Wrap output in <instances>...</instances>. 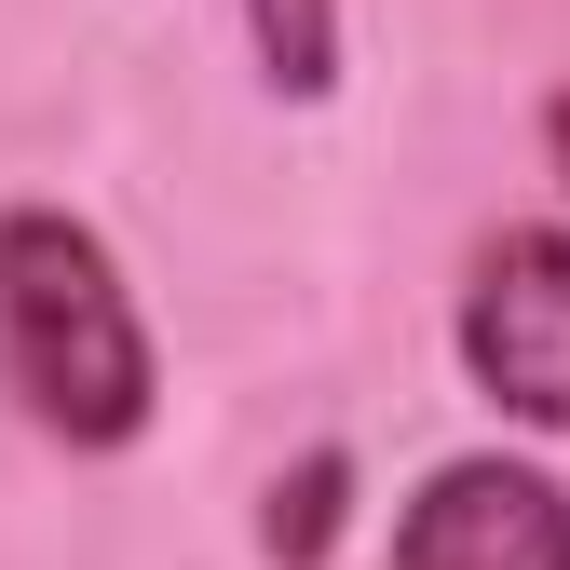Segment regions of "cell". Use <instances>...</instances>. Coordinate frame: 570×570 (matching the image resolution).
<instances>
[{
    "label": "cell",
    "instance_id": "cell-1",
    "mask_svg": "<svg viewBox=\"0 0 570 570\" xmlns=\"http://www.w3.org/2000/svg\"><path fill=\"white\" fill-rule=\"evenodd\" d=\"M0 394L82 462L136 449L164 421L150 313H136L109 232L68 218V204H0Z\"/></svg>",
    "mask_w": 570,
    "mask_h": 570
},
{
    "label": "cell",
    "instance_id": "cell-2",
    "mask_svg": "<svg viewBox=\"0 0 570 570\" xmlns=\"http://www.w3.org/2000/svg\"><path fill=\"white\" fill-rule=\"evenodd\" d=\"M462 381L517 421V435H570V218H517L462 258Z\"/></svg>",
    "mask_w": 570,
    "mask_h": 570
},
{
    "label": "cell",
    "instance_id": "cell-3",
    "mask_svg": "<svg viewBox=\"0 0 570 570\" xmlns=\"http://www.w3.org/2000/svg\"><path fill=\"white\" fill-rule=\"evenodd\" d=\"M394 570H570V475L530 449H462L394 503Z\"/></svg>",
    "mask_w": 570,
    "mask_h": 570
},
{
    "label": "cell",
    "instance_id": "cell-4",
    "mask_svg": "<svg viewBox=\"0 0 570 570\" xmlns=\"http://www.w3.org/2000/svg\"><path fill=\"white\" fill-rule=\"evenodd\" d=\"M340 530H353V449L326 435V449H299V462L258 489V557L272 570H326Z\"/></svg>",
    "mask_w": 570,
    "mask_h": 570
},
{
    "label": "cell",
    "instance_id": "cell-5",
    "mask_svg": "<svg viewBox=\"0 0 570 570\" xmlns=\"http://www.w3.org/2000/svg\"><path fill=\"white\" fill-rule=\"evenodd\" d=\"M245 55L285 109H326L340 96V0H245Z\"/></svg>",
    "mask_w": 570,
    "mask_h": 570
},
{
    "label": "cell",
    "instance_id": "cell-6",
    "mask_svg": "<svg viewBox=\"0 0 570 570\" xmlns=\"http://www.w3.org/2000/svg\"><path fill=\"white\" fill-rule=\"evenodd\" d=\"M543 164H557V190H570V82L543 96Z\"/></svg>",
    "mask_w": 570,
    "mask_h": 570
}]
</instances>
